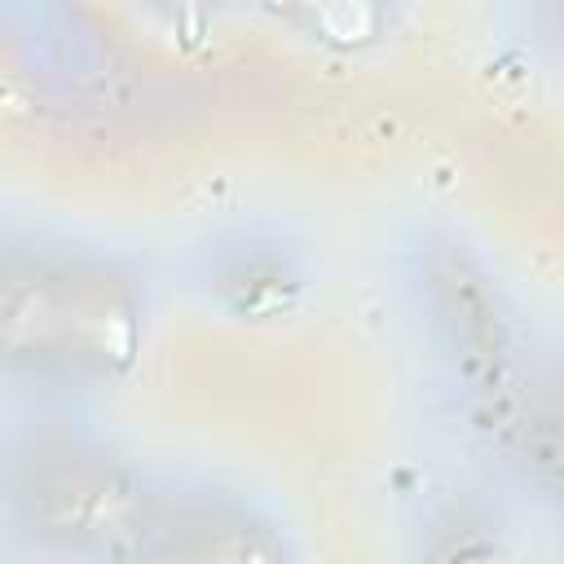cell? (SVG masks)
<instances>
[{"instance_id": "1", "label": "cell", "mask_w": 564, "mask_h": 564, "mask_svg": "<svg viewBox=\"0 0 564 564\" xmlns=\"http://www.w3.org/2000/svg\"><path fill=\"white\" fill-rule=\"evenodd\" d=\"M150 317V278L115 247L31 229L0 251V361L40 405H75L128 383Z\"/></svg>"}, {"instance_id": "2", "label": "cell", "mask_w": 564, "mask_h": 564, "mask_svg": "<svg viewBox=\"0 0 564 564\" xmlns=\"http://www.w3.org/2000/svg\"><path fill=\"white\" fill-rule=\"evenodd\" d=\"M163 480L70 405H40L4 445V520L48 564H137Z\"/></svg>"}, {"instance_id": "3", "label": "cell", "mask_w": 564, "mask_h": 564, "mask_svg": "<svg viewBox=\"0 0 564 564\" xmlns=\"http://www.w3.org/2000/svg\"><path fill=\"white\" fill-rule=\"evenodd\" d=\"M137 564H304V555L256 494L207 476H167Z\"/></svg>"}, {"instance_id": "4", "label": "cell", "mask_w": 564, "mask_h": 564, "mask_svg": "<svg viewBox=\"0 0 564 564\" xmlns=\"http://www.w3.org/2000/svg\"><path fill=\"white\" fill-rule=\"evenodd\" d=\"M542 423H546L555 463H560V471H564V383L551 388V397H546V405H542Z\"/></svg>"}]
</instances>
